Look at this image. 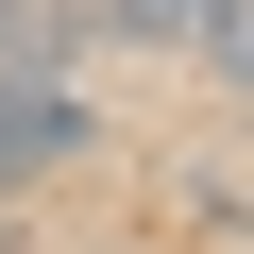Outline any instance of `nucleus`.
<instances>
[{
    "label": "nucleus",
    "mask_w": 254,
    "mask_h": 254,
    "mask_svg": "<svg viewBox=\"0 0 254 254\" xmlns=\"http://www.w3.org/2000/svg\"><path fill=\"white\" fill-rule=\"evenodd\" d=\"M102 34H136V51H203L220 0H102Z\"/></svg>",
    "instance_id": "nucleus-1"
},
{
    "label": "nucleus",
    "mask_w": 254,
    "mask_h": 254,
    "mask_svg": "<svg viewBox=\"0 0 254 254\" xmlns=\"http://www.w3.org/2000/svg\"><path fill=\"white\" fill-rule=\"evenodd\" d=\"M203 68H220V85L254 102V0H220V34H203Z\"/></svg>",
    "instance_id": "nucleus-2"
},
{
    "label": "nucleus",
    "mask_w": 254,
    "mask_h": 254,
    "mask_svg": "<svg viewBox=\"0 0 254 254\" xmlns=\"http://www.w3.org/2000/svg\"><path fill=\"white\" fill-rule=\"evenodd\" d=\"M0 254H17V237H0Z\"/></svg>",
    "instance_id": "nucleus-3"
}]
</instances>
